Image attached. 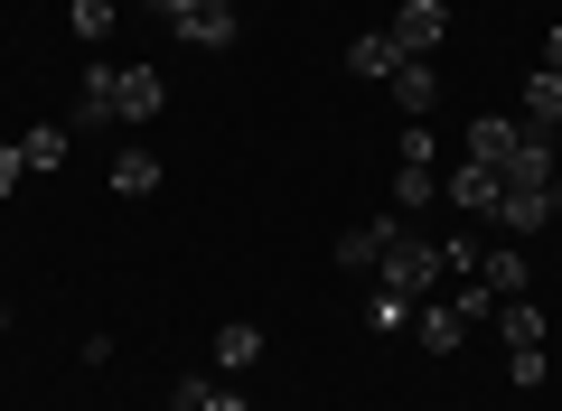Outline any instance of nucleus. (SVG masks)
<instances>
[{
  "label": "nucleus",
  "mask_w": 562,
  "mask_h": 411,
  "mask_svg": "<svg viewBox=\"0 0 562 411\" xmlns=\"http://www.w3.org/2000/svg\"><path fill=\"white\" fill-rule=\"evenodd\" d=\"M431 272H441V235H413L403 225L394 243H384V262H375V290H394V299H431Z\"/></svg>",
  "instance_id": "nucleus-1"
},
{
  "label": "nucleus",
  "mask_w": 562,
  "mask_h": 411,
  "mask_svg": "<svg viewBox=\"0 0 562 411\" xmlns=\"http://www.w3.org/2000/svg\"><path fill=\"white\" fill-rule=\"evenodd\" d=\"M384 38H394L403 57H441V38H450V0H403L394 20H384Z\"/></svg>",
  "instance_id": "nucleus-2"
},
{
  "label": "nucleus",
  "mask_w": 562,
  "mask_h": 411,
  "mask_svg": "<svg viewBox=\"0 0 562 411\" xmlns=\"http://www.w3.org/2000/svg\"><path fill=\"white\" fill-rule=\"evenodd\" d=\"M160 103H169V76H160V66H113V113H122V132L160 122Z\"/></svg>",
  "instance_id": "nucleus-3"
},
{
  "label": "nucleus",
  "mask_w": 562,
  "mask_h": 411,
  "mask_svg": "<svg viewBox=\"0 0 562 411\" xmlns=\"http://www.w3.org/2000/svg\"><path fill=\"white\" fill-rule=\"evenodd\" d=\"M403 225H413V216H394V206H375V216H366V225H347V235H338V272H366V281H375L384 243H394Z\"/></svg>",
  "instance_id": "nucleus-4"
},
{
  "label": "nucleus",
  "mask_w": 562,
  "mask_h": 411,
  "mask_svg": "<svg viewBox=\"0 0 562 411\" xmlns=\"http://www.w3.org/2000/svg\"><path fill=\"white\" fill-rule=\"evenodd\" d=\"M384 103H394L403 122H431V103H441V66H431V57H403L394 84H384Z\"/></svg>",
  "instance_id": "nucleus-5"
},
{
  "label": "nucleus",
  "mask_w": 562,
  "mask_h": 411,
  "mask_svg": "<svg viewBox=\"0 0 562 411\" xmlns=\"http://www.w3.org/2000/svg\"><path fill=\"white\" fill-rule=\"evenodd\" d=\"M169 38H179V47H206V57H225V47L244 38V20H235V10H206V0H198L188 20H169Z\"/></svg>",
  "instance_id": "nucleus-6"
},
{
  "label": "nucleus",
  "mask_w": 562,
  "mask_h": 411,
  "mask_svg": "<svg viewBox=\"0 0 562 411\" xmlns=\"http://www.w3.org/2000/svg\"><path fill=\"white\" fill-rule=\"evenodd\" d=\"M206 365H216V374H254L262 365V328H254V318H225V328L206 336Z\"/></svg>",
  "instance_id": "nucleus-7"
},
{
  "label": "nucleus",
  "mask_w": 562,
  "mask_h": 411,
  "mask_svg": "<svg viewBox=\"0 0 562 411\" xmlns=\"http://www.w3.org/2000/svg\"><path fill=\"white\" fill-rule=\"evenodd\" d=\"M516 140H525V113H516V122H506V113H479V122H469V159L497 169V178H506V159H516Z\"/></svg>",
  "instance_id": "nucleus-8"
},
{
  "label": "nucleus",
  "mask_w": 562,
  "mask_h": 411,
  "mask_svg": "<svg viewBox=\"0 0 562 411\" xmlns=\"http://www.w3.org/2000/svg\"><path fill=\"white\" fill-rule=\"evenodd\" d=\"M553 178H562V159H553V132H535V122H525L516 159H506V187H553Z\"/></svg>",
  "instance_id": "nucleus-9"
},
{
  "label": "nucleus",
  "mask_w": 562,
  "mask_h": 411,
  "mask_svg": "<svg viewBox=\"0 0 562 411\" xmlns=\"http://www.w3.org/2000/svg\"><path fill=\"white\" fill-rule=\"evenodd\" d=\"M441 196H450V206H469V216H497L506 178H497V169H479V159H460V169L441 178Z\"/></svg>",
  "instance_id": "nucleus-10"
},
{
  "label": "nucleus",
  "mask_w": 562,
  "mask_h": 411,
  "mask_svg": "<svg viewBox=\"0 0 562 411\" xmlns=\"http://www.w3.org/2000/svg\"><path fill=\"white\" fill-rule=\"evenodd\" d=\"M66 132H122V113H113V66H85V94H76V122Z\"/></svg>",
  "instance_id": "nucleus-11"
},
{
  "label": "nucleus",
  "mask_w": 562,
  "mask_h": 411,
  "mask_svg": "<svg viewBox=\"0 0 562 411\" xmlns=\"http://www.w3.org/2000/svg\"><path fill=\"white\" fill-rule=\"evenodd\" d=\"M413 336H422V355H460V346H469V328H460L450 299H422V309H413Z\"/></svg>",
  "instance_id": "nucleus-12"
},
{
  "label": "nucleus",
  "mask_w": 562,
  "mask_h": 411,
  "mask_svg": "<svg viewBox=\"0 0 562 411\" xmlns=\"http://www.w3.org/2000/svg\"><path fill=\"white\" fill-rule=\"evenodd\" d=\"M487 225H497V235L516 243V235H543V225H553V206H543V187H506V196H497V216H487Z\"/></svg>",
  "instance_id": "nucleus-13"
},
{
  "label": "nucleus",
  "mask_w": 562,
  "mask_h": 411,
  "mask_svg": "<svg viewBox=\"0 0 562 411\" xmlns=\"http://www.w3.org/2000/svg\"><path fill=\"white\" fill-rule=\"evenodd\" d=\"M394 66H403V47L384 38V28H357V47H347V76H357V84H394Z\"/></svg>",
  "instance_id": "nucleus-14"
},
{
  "label": "nucleus",
  "mask_w": 562,
  "mask_h": 411,
  "mask_svg": "<svg viewBox=\"0 0 562 411\" xmlns=\"http://www.w3.org/2000/svg\"><path fill=\"white\" fill-rule=\"evenodd\" d=\"M525 122H535V132H562V76H553V66L525 76Z\"/></svg>",
  "instance_id": "nucleus-15"
},
{
  "label": "nucleus",
  "mask_w": 562,
  "mask_h": 411,
  "mask_svg": "<svg viewBox=\"0 0 562 411\" xmlns=\"http://www.w3.org/2000/svg\"><path fill=\"white\" fill-rule=\"evenodd\" d=\"M479 281H487L497 299H525V281H535V272H525V253H516V243H497V253H479Z\"/></svg>",
  "instance_id": "nucleus-16"
},
{
  "label": "nucleus",
  "mask_w": 562,
  "mask_h": 411,
  "mask_svg": "<svg viewBox=\"0 0 562 411\" xmlns=\"http://www.w3.org/2000/svg\"><path fill=\"white\" fill-rule=\"evenodd\" d=\"M160 187V150H122L113 159V196H150Z\"/></svg>",
  "instance_id": "nucleus-17"
},
{
  "label": "nucleus",
  "mask_w": 562,
  "mask_h": 411,
  "mask_svg": "<svg viewBox=\"0 0 562 411\" xmlns=\"http://www.w3.org/2000/svg\"><path fill=\"white\" fill-rule=\"evenodd\" d=\"M497 328H506V355L543 346V309H535V299H497Z\"/></svg>",
  "instance_id": "nucleus-18"
},
{
  "label": "nucleus",
  "mask_w": 562,
  "mask_h": 411,
  "mask_svg": "<svg viewBox=\"0 0 562 411\" xmlns=\"http://www.w3.org/2000/svg\"><path fill=\"white\" fill-rule=\"evenodd\" d=\"M113 20H122L113 0H66V28H76L85 47H103V38H113Z\"/></svg>",
  "instance_id": "nucleus-19"
},
{
  "label": "nucleus",
  "mask_w": 562,
  "mask_h": 411,
  "mask_svg": "<svg viewBox=\"0 0 562 411\" xmlns=\"http://www.w3.org/2000/svg\"><path fill=\"white\" fill-rule=\"evenodd\" d=\"M66 140H76V132L38 122V132H20V159H29V169H66Z\"/></svg>",
  "instance_id": "nucleus-20"
},
{
  "label": "nucleus",
  "mask_w": 562,
  "mask_h": 411,
  "mask_svg": "<svg viewBox=\"0 0 562 411\" xmlns=\"http://www.w3.org/2000/svg\"><path fill=\"white\" fill-rule=\"evenodd\" d=\"M431 196H441L431 169H394V216H413V206H431Z\"/></svg>",
  "instance_id": "nucleus-21"
},
{
  "label": "nucleus",
  "mask_w": 562,
  "mask_h": 411,
  "mask_svg": "<svg viewBox=\"0 0 562 411\" xmlns=\"http://www.w3.org/2000/svg\"><path fill=\"white\" fill-rule=\"evenodd\" d=\"M450 309H460V328H487V318H497V290H487V281H460Z\"/></svg>",
  "instance_id": "nucleus-22"
},
{
  "label": "nucleus",
  "mask_w": 562,
  "mask_h": 411,
  "mask_svg": "<svg viewBox=\"0 0 562 411\" xmlns=\"http://www.w3.org/2000/svg\"><path fill=\"white\" fill-rule=\"evenodd\" d=\"M366 328H375V336H394V328H413V299H394V290H375V299H366Z\"/></svg>",
  "instance_id": "nucleus-23"
},
{
  "label": "nucleus",
  "mask_w": 562,
  "mask_h": 411,
  "mask_svg": "<svg viewBox=\"0 0 562 411\" xmlns=\"http://www.w3.org/2000/svg\"><path fill=\"white\" fill-rule=\"evenodd\" d=\"M506 384L535 392V384H543V346H516V355H506Z\"/></svg>",
  "instance_id": "nucleus-24"
},
{
  "label": "nucleus",
  "mask_w": 562,
  "mask_h": 411,
  "mask_svg": "<svg viewBox=\"0 0 562 411\" xmlns=\"http://www.w3.org/2000/svg\"><path fill=\"white\" fill-rule=\"evenodd\" d=\"M20 178H29V159H20V140H0V196L20 187Z\"/></svg>",
  "instance_id": "nucleus-25"
},
{
  "label": "nucleus",
  "mask_w": 562,
  "mask_h": 411,
  "mask_svg": "<svg viewBox=\"0 0 562 411\" xmlns=\"http://www.w3.org/2000/svg\"><path fill=\"white\" fill-rule=\"evenodd\" d=\"M169 411H206V374H188V384L169 392Z\"/></svg>",
  "instance_id": "nucleus-26"
},
{
  "label": "nucleus",
  "mask_w": 562,
  "mask_h": 411,
  "mask_svg": "<svg viewBox=\"0 0 562 411\" xmlns=\"http://www.w3.org/2000/svg\"><path fill=\"white\" fill-rule=\"evenodd\" d=\"M188 10H198V0H140V20H160V28H169V20H188Z\"/></svg>",
  "instance_id": "nucleus-27"
},
{
  "label": "nucleus",
  "mask_w": 562,
  "mask_h": 411,
  "mask_svg": "<svg viewBox=\"0 0 562 411\" xmlns=\"http://www.w3.org/2000/svg\"><path fill=\"white\" fill-rule=\"evenodd\" d=\"M206 411H254V402H244V392H225V384H216V392H206Z\"/></svg>",
  "instance_id": "nucleus-28"
},
{
  "label": "nucleus",
  "mask_w": 562,
  "mask_h": 411,
  "mask_svg": "<svg viewBox=\"0 0 562 411\" xmlns=\"http://www.w3.org/2000/svg\"><path fill=\"white\" fill-rule=\"evenodd\" d=\"M543 66H553V76H562V28H553V38H543Z\"/></svg>",
  "instance_id": "nucleus-29"
},
{
  "label": "nucleus",
  "mask_w": 562,
  "mask_h": 411,
  "mask_svg": "<svg viewBox=\"0 0 562 411\" xmlns=\"http://www.w3.org/2000/svg\"><path fill=\"white\" fill-rule=\"evenodd\" d=\"M543 206H553V216H562V178H553V187H543Z\"/></svg>",
  "instance_id": "nucleus-30"
},
{
  "label": "nucleus",
  "mask_w": 562,
  "mask_h": 411,
  "mask_svg": "<svg viewBox=\"0 0 562 411\" xmlns=\"http://www.w3.org/2000/svg\"><path fill=\"white\" fill-rule=\"evenodd\" d=\"M0 336H10V299H0Z\"/></svg>",
  "instance_id": "nucleus-31"
},
{
  "label": "nucleus",
  "mask_w": 562,
  "mask_h": 411,
  "mask_svg": "<svg viewBox=\"0 0 562 411\" xmlns=\"http://www.w3.org/2000/svg\"><path fill=\"white\" fill-rule=\"evenodd\" d=\"M206 10H235V0H206Z\"/></svg>",
  "instance_id": "nucleus-32"
}]
</instances>
